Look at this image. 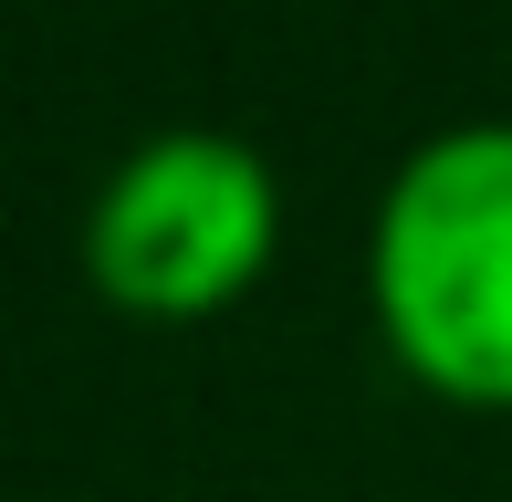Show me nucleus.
Wrapping results in <instances>:
<instances>
[{"instance_id": "nucleus-1", "label": "nucleus", "mask_w": 512, "mask_h": 502, "mask_svg": "<svg viewBox=\"0 0 512 502\" xmlns=\"http://www.w3.org/2000/svg\"><path fill=\"white\" fill-rule=\"evenodd\" d=\"M366 293L439 398L512 408V126H450L387 178Z\"/></svg>"}, {"instance_id": "nucleus-2", "label": "nucleus", "mask_w": 512, "mask_h": 502, "mask_svg": "<svg viewBox=\"0 0 512 502\" xmlns=\"http://www.w3.org/2000/svg\"><path fill=\"white\" fill-rule=\"evenodd\" d=\"M272 231H283V199H272L262 157L220 126H168L126 147L95 189L84 262L126 314L189 325V314H220L230 293H251V272L272 262Z\"/></svg>"}]
</instances>
